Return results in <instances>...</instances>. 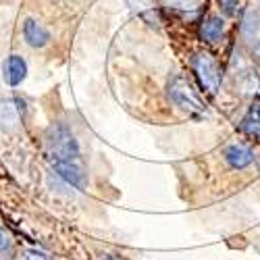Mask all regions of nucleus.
<instances>
[{
  "instance_id": "1",
  "label": "nucleus",
  "mask_w": 260,
  "mask_h": 260,
  "mask_svg": "<svg viewBox=\"0 0 260 260\" xmlns=\"http://www.w3.org/2000/svg\"><path fill=\"white\" fill-rule=\"evenodd\" d=\"M46 146L48 154L54 160H79V144L75 136L71 134V129L64 123H52L46 129Z\"/></svg>"
},
{
  "instance_id": "2",
  "label": "nucleus",
  "mask_w": 260,
  "mask_h": 260,
  "mask_svg": "<svg viewBox=\"0 0 260 260\" xmlns=\"http://www.w3.org/2000/svg\"><path fill=\"white\" fill-rule=\"evenodd\" d=\"M191 73L198 79V85L204 94L216 96L221 88V67L216 58L208 52H196L191 56Z\"/></svg>"
},
{
  "instance_id": "3",
  "label": "nucleus",
  "mask_w": 260,
  "mask_h": 260,
  "mask_svg": "<svg viewBox=\"0 0 260 260\" xmlns=\"http://www.w3.org/2000/svg\"><path fill=\"white\" fill-rule=\"evenodd\" d=\"M169 98L171 102L179 106L181 111L189 113V115H206V104L204 100L200 98V94L191 88V83L181 77V75H175L171 81H169Z\"/></svg>"
},
{
  "instance_id": "4",
  "label": "nucleus",
  "mask_w": 260,
  "mask_h": 260,
  "mask_svg": "<svg viewBox=\"0 0 260 260\" xmlns=\"http://www.w3.org/2000/svg\"><path fill=\"white\" fill-rule=\"evenodd\" d=\"M52 167H54L56 175L69 187L85 189V185H88V175H85V171H83L79 160H54Z\"/></svg>"
},
{
  "instance_id": "5",
  "label": "nucleus",
  "mask_w": 260,
  "mask_h": 260,
  "mask_svg": "<svg viewBox=\"0 0 260 260\" xmlns=\"http://www.w3.org/2000/svg\"><path fill=\"white\" fill-rule=\"evenodd\" d=\"M3 77H5V81L11 85V88H17V85L23 83L25 77H27L25 58L19 56V54H11L3 64Z\"/></svg>"
},
{
  "instance_id": "6",
  "label": "nucleus",
  "mask_w": 260,
  "mask_h": 260,
  "mask_svg": "<svg viewBox=\"0 0 260 260\" xmlns=\"http://www.w3.org/2000/svg\"><path fill=\"white\" fill-rule=\"evenodd\" d=\"M223 158L225 162L235 169V171H244L246 167H250L254 162V152L244 146V144H229L225 150H223Z\"/></svg>"
},
{
  "instance_id": "7",
  "label": "nucleus",
  "mask_w": 260,
  "mask_h": 260,
  "mask_svg": "<svg viewBox=\"0 0 260 260\" xmlns=\"http://www.w3.org/2000/svg\"><path fill=\"white\" fill-rule=\"evenodd\" d=\"M23 38H25V42L31 48H44V46H48V42H50L48 29L42 23H38L36 19H25L23 21Z\"/></svg>"
},
{
  "instance_id": "8",
  "label": "nucleus",
  "mask_w": 260,
  "mask_h": 260,
  "mask_svg": "<svg viewBox=\"0 0 260 260\" xmlns=\"http://www.w3.org/2000/svg\"><path fill=\"white\" fill-rule=\"evenodd\" d=\"M225 34V21L221 17H206L200 25V38L208 44H216Z\"/></svg>"
},
{
  "instance_id": "9",
  "label": "nucleus",
  "mask_w": 260,
  "mask_h": 260,
  "mask_svg": "<svg viewBox=\"0 0 260 260\" xmlns=\"http://www.w3.org/2000/svg\"><path fill=\"white\" fill-rule=\"evenodd\" d=\"M19 102L11 98H0V129H15L19 123Z\"/></svg>"
},
{
  "instance_id": "10",
  "label": "nucleus",
  "mask_w": 260,
  "mask_h": 260,
  "mask_svg": "<svg viewBox=\"0 0 260 260\" xmlns=\"http://www.w3.org/2000/svg\"><path fill=\"white\" fill-rule=\"evenodd\" d=\"M125 5L134 13H138L148 25H158L160 23L158 11L154 9V5L150 3V0H125Z\"/></svg>"
},
{
  "instance_id": "11",
  "label": "nucleus",
  "mask_w": 260,
  "mask_h": 260,
  "mask_svg": "<svg viewBox=\"0 0 260 260\" xmlns=\"http://www.w3.org/2000/svg\"><path fill=\"white\" fill-rule=\"evenodd\" d=\"M242 132L248 136V138H254V140H260V102H254L250 108L246 117L242 119L240 123Z\"/></svg>"
},
{
  "instance_id": "12",
  "label": "nucleus",
  "mask_w": 260,
  "mask_h": 260,
  "mask_svg": "<svg viewBox=\"0 0 260 260\" xmlns=\"http://www.w3.org/2000/svg\"><path fill=\"white\" fill-rule=\"evenodd\" d=\"M256 27H258V15L254 13V11H250L246 17H244V23H242V29H244V34H248V36H252L254 31H256Z\"/></svg>"
},
{
  "instance_id": "13",
  "label": "nucleus",
  "mask_w": 260,
  "mask_h": 260,
  "mask_svg": "<svg viewBox=\"0 0 260 260\" xmlns=\"http://www.w3.org/2000/svg\"><path fill=\"white\" fill-rule=\"evenodd\" d=\"M167 3H171L173 7H177V9H193L200 0H167Z\"/></svg>"
},
{
  "instance_id": "14",
  "label": "nucleus",
  "mask_w": 260,
  "mask_h": 260,
  "mask_svg": "<svg viewBox=\"0 0 260 260\" xmlns=\"http://www.w3.org/2000/svg\"><path fill=\"white\" fill-rule=\"evenodd\" d=\"M25 260H48V256L42 250H38V248H29L25 252Z\"/></svg>"
},
{
  "instance_id": "15",
  "label": "nucleus",
  "mask_w": 260,
  "mask_h": 260,
  "mask_svg": "<svg viewBox=\"0 0 260 260\" xmlns=\"http://www.w3.org/2000/svg\"><path fill=\"white\" fill-rule=\"evenodd\" d=\"M219 7L223 9L225 15H233L235 7H237V0H219Z\"/></svg>"
},
{
  "instance_id": "16",
  "label": "nucleus",
  "mask_w": 260,
  "mask_h": 260,
  "mask_svg": "<svg viewBox=\"0 0 260 260\" xmlns=\"http://www.w3.org/2000/svg\"><path fill=\"white\" fill-rule=\"evenodd\" d=\"M7 244H9V237H7V233L3 229H0V250L7 248Z\"/></svg>"
},
{
  "instance_id": "17",
  "label": "nucleus",
  "mask_w": 260,
  "mask_h": 260,
  "mask_svg": "<svg viewBox=\"0 0 260 260\" xmlns=\"http://www.w3.org/2000/svg\"><path fill=\"white\" fill-rule=\"evenodd\" d=\"M104 260H117V258H113V256H106V258H104Z\"/></svg>"
}]
</instances>
